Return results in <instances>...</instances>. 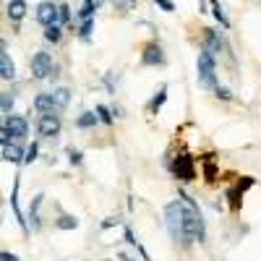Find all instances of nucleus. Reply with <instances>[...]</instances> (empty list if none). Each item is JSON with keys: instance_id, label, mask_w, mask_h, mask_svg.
<instances>
[{"instance_id": "1", "label": "nucleus", "mask_w": 261, "mask_h": 261, "mask_svg": "<svg viewBox=\"0 0 261 261\" xmlns=\"http://www.w3.org/2000/svg\"><path fill=\"white\" fill-rule=\"evenodd\" d=\"M178 199L183 204V227L191 243H204L206 241V222L201 217V209L186 191H178Z\"/></svg>"}, {"instance_id": "2", "label": "nucleus", "mask_w": 261, "mask_h": 261, "mask_svg": "<svg viewBox=\"0 0 261 261\" xmlns=\"http://www.w3.org/2000/svg\"><path fill=\"white\" fill-rule=\"evenodd\" d=\"M165 227H167L170 238L175 243H180L183 248L191 246L188 235H186V227H183V204H180V199H172V201L165 204Z\"/></svg>"}, {"instance_id": "3", "label": "nucleus", "mask_w": 261, "mask_h": 261, "mask_svg": "<svg viewBox=\"0 0 261 261\" xmlns=\"http://www.w3.org/2000/svg\"><path fill=\"white\" fill-rule=\"evenodd\" d=\"M196 76H199V84L204 86V89H217V60L209 50L201 47V53L196 55Z\"/></svg>"}, {"instance_id": "4", "label": "nucleus", "mask_w": 261, "mask_h": 261, "mask_svg": "<svg viewBox=\"0 0 261 261\" xmlns=\"http://www.w3.org/2000/svg\"><path fill=\"white\" fill-rule=\"evenodd\" d=\"M170 172H172V175H175L180 183L196 180V162H193V157L186 154V151L175 154V157H172V162H170Z\"/></svg>"}, {"instance_id": "5", "label": "nucleus", "mask_w": 261, "mask_h": 261, "mask_svg": "<svg viewBox=\"0 0 261 261\" xmlns=\"http://www.w3.org/2000/svg\"><path fill=\"white\" fill-rule=\"evenodd\" d=\"M29 68H32V79H37V81L50 79V73H53V68H55L53 55H50V53H45V50L34 53V55H32V60H29Z\"/></svg>"}, {"instance_id": "6", "label": "nucleus", "mask_w": 261, "mask_h": 261, "mask_svg": "<svg viewBox=\"0 0 261 261\" xmlns=\"http://www.w3.org/2000/svg\"><path fill=\"white\" fill-rule=\"evenodd\" d=\"M3 128L11 134V139L13 141H18V144H24L27 141V136H29V120L24 118V115H8V118H3Z\"/></svg>"}, {"instance_id": "7", "label": "nucleus", "mask_w": 261, "mask_h": 261, "mask_svg": "<svg viewBox=\"0 0 261 261\" xmlns=\"http://www.w3.org/2000/svg\"><path fill=\"white\" fill-rule=\"evenodd\" d=\"M60 128H63V120H60L58 113L39 115V120H37V134H39V139H55V136H60Z\"/></svg>"}, {"instance_id": "8", "label": "nucleus", "mask_w": 261, "mask_h": 261, "mask_svg": "<svg viewBox=\"0 0 261 261\" xmlns=\"http://www.w3.org/2000/svg\"><path fill=\"white\" fill-rule=\"evenodd\" d=\"M34 18L39 21L42 27L60 24V6H55V3H39L37 11H34Z\"/></svg>"}, {"instance_id": "9", "label": "nucleus", "mask_w": 261, "mask_h": 261, "mask_svg": "<svg viewBox=\"0 0 261 261\" xmlns=\"http://www.w3.org/2000/svg\"><path fill=\"white\" fill-rule=\"evenodd\" d=\"M141 65H151V68L165 65V53H162L160 42H149V45H144V50H141Z\"/></svg>"}, {"instance_id": "10", "label": "nucleus", "mask_w": 261, "mask_h": 261, "mask_svg": "<svg viewBox=\"0 0 261 261\" xmlns=\"http://www.w3.org/2000/svg\"><path fill=\"white\" fill-rule=\"evenodd\" d=\"M32 107H34V113H39V115H47V113H60V107H58V102H55L53 92H50V94H47V92H39V94L32 99Z\"/></svg>"}, {"instance_id": "11", "label": "nucleus", "mask_w": 261, "mask_h": 261, "mask_svg": "<svg viewBox=\"0 0 261 261\" xmlns=\"http://www.w3.org/2000/svg\"><path fill=\"white\" fill-rule=\"evenodd\" d=\"M18 188H21V175H16V180H13V191H11V209H13V217H16L18 227L24 230V235H29V232H32V230H29V222L24 220V214H21V206H18Z\"/></svg>"}, {"instance_id": "12", "label": "nucleus", "mask_w": 261, "mask_h": 261, "mask_svg": "<svg viewBox=\"0 0 261 261\" xmlns=\"http://www.w3.org/2000/svg\"><path fill=\"white\" fill-rule=\"evenodd\" d=\"M42 204H45V193H37L32 204H29V230L32 232H39L42 230Z\"/></svg>"}, {"instance_id": "13", "label": "nucleus", "mask_w": 261, "mask_h": 261, "mask_svg": "<svg viewBox=\"0 0 261 261\" xmlns=\"http://www.w3.org/2000/svg\"><path fill=\"white\" fill-rule=\"evenodd\" d=\"M201 32H204V34H201V45H204V50H209L212 55H220L222 47H225V42H222L220 32H214V29H201Z\"/></svg>"}, {"instance_id": "14", "label": "nucleus", "mask_w": 261, "mask_h": 261, "mask_svg": "<svg viewBox=\"0 0 261 261\" xmlns=\"http://www.w3.org/2000/svg\"><path fill=\"white\" fill-rule=\"evenodd\" d=\"M24 157H27V146H21L18 141H13V144H6V146H3V162H11V165H24Z\"/></svg>"}, {"instance_id": "15", "label": "nucleus", "mask_w": 261, "mask_h": 261, "mask_svg": "<svg viewBox=\"0 0 261 261\" xmlns=\"http://www.w3.org/2000/svg\"><path fill=\"white\" fill-rule=\"evenodd\" d=\"M0 79H3V81H13L16 79V63L11 60L8 50L0 53Z\"/></svg>"}, {"instance_id": "16", "label": "nucleus", "mask_w": 261, "mask_h": 261, "mask_svg": "<svg viewBox=\"0 0 261 261\" xmlns=\"http://www.w3.org/2000/svg\"><path fill=\"white\" fill-rule=\"evenodd\" d=\"M97 123H99L97 110H84V113H81V115L73 120V125H76V128H81V130H92Z\"/></svg>"}, {"instance_id": "17", "label": "nucleus", "mask_w": 261, "mask_h": 261, "mask_svg": "<svg viewBox=\"0 0 261 261\" xmlns=\"http://www.w3.org/2000/svg\"><path fill=\"white\" fill-rule=\"evenodd\" d=\"M79 217H73V214H58L55 217V220H53V227L55 230H65V232H68V230H79Z\"/></svg>"}, {"instance_id": "18", "label": "nucleus", "mask_w": 261, "mask_h": 261, "mask_svg": "<svg viewBox=\"0 0 261 261\" xmlns=\"http://www.w3.org/2000/svg\"><path fill=\"white\" fill-rule=\"evenodd\" d=\"M6 13H8L11 21H16V24H18V21L27 16V0H11L8 8H6Z\"/></svg>"}, {"instance_id": "19", "label": "nucleus", "mask_w": 261, "mask_h": 261, "mask_svg": "<svg viewBox=\"0 0 261 261\" xmlns=\"http://www.w3.org/2000/svg\"><path fill=\"white\" fill-rule=\"evenodd\" d=\"M167 102V86H160V92L149 99V105H146V110H149V115H157L160 110H162V105Z\"/></svg>"}, {"instance_id": "20", "label": "nucleus", "mask_w": 261, "mask_h": 261, "mask_svg": "<svg viewBox=\"0 0 261 261\" xmlns=\"http://www.w3.org/2000/svg\"><path fill=\"white\" fill-rule=\"evenodd\" d=\"M212 157H214V154H204V157H201V165H204V180H206V183H217V175H220V170H217V165H214Z\"/></svg>"}, {"instance_id": "21", "label": "nucleus", "mask_w": 261, "mask_h": 261, "mask_svg": "<svg viewBox=\"0 0 261 261\" xmlns=\"http://www.w3.org/2000/svg\"><path fill=\"white\" fill-rule=\"evenodd\" d=\"M225 199H227V204H230L232 212H241V206H243V191H238V188L232 186V188H227Z\"/></svg>"}, {"instance_id": "22", "label": "nucleus", "mask_w": 261, "mask_h": 261, "mask_svg": "<svg viewBox=\"0 0 261 261\" xmlns=\"http://www.w3.org/2000/svg\"><path fill=\"white\" fill-rule=\"evenodd\" d=\"M13 105H16L13 92H3V94H0V113H3V118L13 115Z\"/></svg>"}, {"instance_id": "23", "label": "nucleus", "mask_w": 261, "mask_h": 261, "mask_svg": "<svg viewBox=\"0 0 261 261\" xmlns=\"http://www.w3.org/2000/svg\"><path fill=\"white\" fill-rule=\"evenodd\" d=\"M53 97L58 102L60 110H65V107L71 105V89H65V86H58V89H53Z\"/></svg>"}, {"instance_id": "24", "label": "nucleus", "mask_w": 261, "mask_h": 261, "mask_svg": "<svg viewBox=\"0 0 261 261\" xmlns=\"http://www.w3.org/2000/svg\"><path fill=\"white\" fill-rule=\"evenodd\" d=\"M209 6H212V16L227 29V27H230V21H227V16H225V11H222V6H220V0H209Z\"/></svg>"}, {"instance_id": "25", "label": "nucleus", "mask_w": 261, "mask_h": 261, "mask_svg": "<svg viewBox=\"0 0 261 261\" xmlns=\"http://www.w3.org/2000/svg\"><path fill=\"white\" fill-rule=\"evenodd\" d=\"M94 110H97V115H99V123H105V125H113V123H115V115H113V110H110L107 105H97Z\"/></svg>"}, {"instance_id": "26", "label": "nucleus", "mask_w": 261, "mask_h": 261, "mask_svg": "<svg viewBox=\"0 0 261 261\" xmlns=\"http://www.w3.org/2000/svg\"><path fill=\"white\" fill-rule=\"evenodd\" d=\"M45 39H47V42H53V45H58V42L63 39V27H60V24L45 27Z\"/></svg>"}, {"instance_id": "27", "label": "nucleus", "mask_w": 261, "mask_h": 261, "mask_svg": "<svg viewBox=\"0 0 261 261\" xmlns=\"http://www.w3.org/2000/svg\"><path fill=\"white\" fill-rule=\"evenodd\" d=\"M65 154H68V162H71V167H79V165L84 162V151H81V149H73V146H68V149H65Z\"/></svg>"}, {"instance_id": "28", "label": "nucleus", "mask_w": 261, "mask_h": 261, "mask_svg": "<svg viewBox=\"0 0 261 261\" xmlns=\"http://www.w3.org/2000/svg\"><path fill=\"white\" fill-rule=\"evenodd\" d=\"M92 32H94V18H89V21H81V27H79V37H81L84 42H89Z\"/></svg>"}, {"instance_id": "29", "label": "nucleus", "mask_w": 261, "mask_h": 261, "mask_svg": "<svg viewBox=\"0 0 261 261\" xmlns=\"http://www.w3.org/2000/svg\"><path fill=\"white\" fill-rule=\"evenodd\" d=\"M37 157H39V144H37V141H32V144L27 146V157H24V165H32V162H37Z\"/></svg>"}, {"instance_id": "30", "label": "nucleus", "mask_w": 261, "mask_h": 261, "mask_svg": "<svg viewBox=\"0 0 261 261\" xmlns=\"http://www.w3.org/2000/svg\"><path fill=\"white\" fill-rule=\"evenodd\" d=\"M253 186H256V178H251V175H243L241 180L235 183V188H238V191H243V193H246L248 188H253Z\"/></svg>"}, {"instance_id": "31", "label": "nucleus", "mask_w": 261, "mask_h": 261, "mask_svg": "<svg viewBox=\"0 0 261 261\" xmlns=\"http://www.w3.org/2000/svg\"><path fill=\"white\" fill-rule=\"evenodd\" d=\"M94 13H97V8H94V6L84 3V6H81V11H79V18H81V21H89V18H94Z\"/></svg>"}, {"instance_id": "32", "label": "nucleus", "mask_w": 261, "mask_h": 261, "mask_svg": "<svg viewBox=\"0 0 261 261\" xmlns=\"http://www.w3.org/2000/svg\"><path fill=\"white\" fill-rule=\"evenodd\" d=\"M123 238H125V243H128V246H134V248H139V246H141V243L136 241V235H134V230H130L128 225L123 227Z\"/></svg>"}, {"instance_id": "33", "label": "nucleus", "mask_w": 261, "mask_h": 261, "mask_svg": "<svg viewBox=\"0 0 261 261\" xmlns=\"http://www.w3.org/2000/svg\"><path fill=\"white\" fill-rule=\"evenodd\" d=\"M214 97L222 99V102H230V99H232V92L227 89V86H217V89H214Z\"/></svg>"}, {"instance_id": "34", "label": "nucleus", "mask_w": 261, "mask_h": 261, "mask_svg": "<svg viewBox=\"0 0 261 261\" xmlns=\"http://www.w3.org/2000/svg\"><path fill=\"white\" fill-rule=\"evenodd\" d=\"M68 21H71V6L60 3V24H68Z\"/></svg>"}, {"instance_id": "35", "label": "nucleus", "mask_w": 261, "mask_h": 261, "mask_svg": "<svg viewBox=\"0 0 261 261\" xmlns=\"http://www.w3.org/2000/svg\"><path fill=\"white\" fill-rule=\"evenodd\" d=\"M123 220H120V217H107V220L102 222V230H110V227H115V225H120Z\"/></svg>"}, {"instance_id": "36", "label": "nucleus", "mask_w": 261, "mask_h": 261, "mask_svg": "<svg viewBox=\"0 0 261 261\" xmlns=\"http://www.w3.org/2000/svg\"><path fill=\"white\" fill-rule=\"evenodd\" d=\"M154 3H157L162 11H167V13H172V11H175V6H172L170 0H154Z\"/></svg>"}, {"instance_id": "37", "label": "nucleus", "mask_w": 261, "mask_h": 261, "mask_svg": "<svg viewBox=\"0 0 261 261\" xmlns=\"http://www.w3.org/2000/svg\"><path fill=\"white\" fill-rule=\"evenodd\" d=\"M0 261H21L16 253H11V251H3V253H0Z\"/></svg>"}, {"instance_id": "38", "label": "nucleus", "mask_w": 261, "mask_h": 261, "mask_svg": "<svg viewBox=\"0 0 261 261\" xmlns=\"http://www.w3.org/2000/svg\"><path fill=\"white\" fill-rule=\"evenodd\" d=\"M84 3H89V6H94V8H99V6L105 3V0H84Z\"/></svg>"}, {"instance_id": "39", "label": "nucleus", "mask_w": 261, "mask_h": 261, "mask_svg": "<svg viewBox=\"0 0 261 261\" xmlns=\"http://www.w3.org/2000/svg\"><path fill=\"white\" fill-rule=\"evenodd\" d=\"M118 261H136V258H130L128 253H118Z\"/></svg>"}, {"instance_id": "40", "label": "nucleus", "mask_w": 261, "mask_h": 261, "mask_svg": "<svg viewBox=\"0 0 261 261\" xmlns=\"http://www.w3.org/2000/svg\"><path fill=\"white\" fill-rule=\"evenodd\" d=\"M130 3H136V0H130Z\"/></svg>"}]
</instances>
